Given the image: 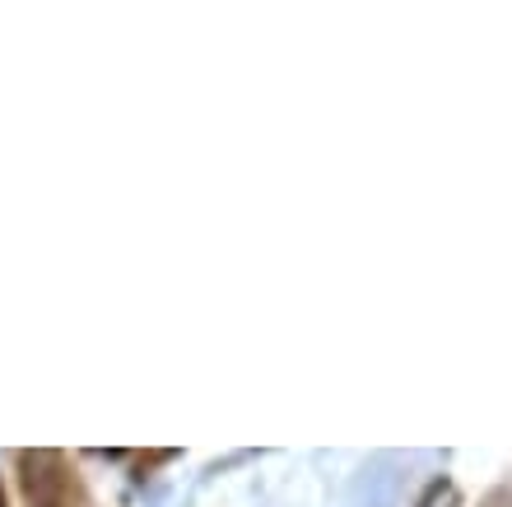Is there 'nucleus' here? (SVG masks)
<instances>
[{
	"instance_id": "nucleus-1",
	"label": "nucleus",
	"mask_w": 512,
	"mask_h": 507,
	"mask_svg": "<svg viewBox=\"0 0 512 507\" xmlns=\"http://www.w3.org/2000/svg\"><path fill=\"white\" fill-rule=\"evenodd\" d=\"M19 484L28 507H89L75 466L61 452H19Z\"/></svg>"
},
{
	"instance_id": "nucleus-2",
	"label": "nucleus",
	"mask_w": 512,
	"mask_h": 507,
	"mask_svg": "<svg viewBox=\"0 0 512 507\" xmlns=\"http://www.w3.org/2000/svg\"><path fill=\"white\" fill-rule=\"evenodd\" d=\"M457 503H461L457 484H452V480H447V475H443V480H433L429 489H424V498H419L415 507H457Z\"/></svg>"
},
{
	"instance_id": "nucleus-3",
	"label": "nucleus",
	"mask_w": 512,
	"mask_h": 507,
	"mask_svg": "<svg viewBox=\"0 0 512 507\" xmlns=\"http://www.w3.org/2000/svg\"><path fill=\"white\" fill-rule=\"evenodd\" d=\"M0 507H5V489H0Z\"/></svg>"
}]
</instances>
